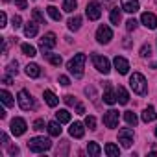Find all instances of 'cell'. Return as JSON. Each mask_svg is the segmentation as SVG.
Returning <instances> with one entry per match:
<instances>
[{
  "instance_id": "obj_33",
  "label": "cell",
  "mask_w": 157,
  "mask_h": 157,
  "mask_svg": "<svg viewBox=\"0 0 157 157\" xmlns=\"http://www.w3.org/2000/svg\"><path fill=\"white\" fill-rule=\"evenodd\" d=\"M46 11H48V15H50V19H54V21H61V13H59V10L56 8V6H48L46 8Z\"/></svg>"
},
{
  "instance_id": "obj_4",
  "label": "cell",
  "mask_w": 157,
  "mask_h": 157,
  "mask_svg": "<svg viewBox=\"0 0 157 157\" xmlns=\"http://www.w3.org/2000/svg\"><path fill=\"white\" fill-rule=\"evenodd\" d=\"M17 102H19V107L22 109V111H32L33 107H35V102H33V98H32V94L28 93V91H19V94H17Z\"/></svg>"
},
{
  "instance_id": "obj_35",
  "label": "cell",
  "mask_w": 157,
  "mask_h": 157,
  "mask_svg": "<svg viewBox=\"0 0 157 157\" xmlns=\"http://www.w3.org/2000/svg\"><path fill=\"white\" fill-rule=\"evenodd\" d=\"M32 17H33L35 22H41V24L44 22V15L41 13V10H33V11H32Z\"/></svg>"
},
{
  "instance_id": "obj_20",
  "label": "cell",
  "mask_w": 157,
  "mask_h": 157,
  "mask_svg": "<svg viewBox=\"0 0 157 157\" xmlns=\"http://www.w3.org/2000/svg\"><path fill=\"white\" fill-rule=\"evenodd\" d=\"M37 32H39V28H37V22H35V21H30V22L24 26V35H26V37H35Z\"/></svg>"
},
{
  "instance_id": "obj_24",
  "label": "cell",
  "mask_w": 157,
  "mask_h": 157,
  "mask_svg": "<svg viewBox=\"0 0 157 157\" xmlns=\"http://www.w3.org/2000/svg\"><path fill=\"white\" fill-rule=\"evenodd\" d=\"M80 28H82V17L80 15H74L72 19H68V30L78 32Z\"/></svg>"
},
{
  "instance_id": "obj_10",
  "label": "cell",
  "mask_w": 157,
  "mask_h": 157,
  "mask_svg": "<svg viewBox=\"0 0 157 157\" xmlns=\"http://www.w3.org/2000/svg\"><path fill=\"white\" fill-rule=\"evenodd\" d=\"M26 120L24 118H21V117H17V118H13L11 120V133L15 135V137H21V135H24L26 133Z\"/></svg>"
},
{
  "instance_id": "obj_2",
  "label": "cell",
  "mask_w": 157,
  "mask_h": 157,
  "mask_svg": "<svg viewBox=\"0 0 157 157\" xmlns=\"http://www.w3.org/2000/svg\"><path fill=\"white\" fill-rule=\"evenodd\" d=\"M129 87L133 89V93H135V94L144 96V94H146V91H148L146 78H144L140 72H133V74L129 76Z\"/></svg>"
},
{
  "instance_id": "obj_41",
  "label": "cell",
  "mask_w": 157,
  "mask_h": 157,
  "mask_svg": "<svg viewBox=\"0 0 157 157\" xmlns=\"http://www.w3.org/2000/svg\"><path fill=\"white\" fill-rule=\"evenodd\" d=\"M63 100H65V104H67V105H76V104H78V102H76V98H74L72 94H67Z\"/></svg>"
},
{
  "instance_id": "obj_25",
  "label": "cell",
  "mask_w": 157,
  "mask_h": 157,
  "mask_svg": "<svg viewBox=\"0 0 157 157\" xmlns=\"http://www.w3.org/2000/svg\"><path fill=\"white\" fill-rule=\"evenodd\" d=\"M109 19H111V24L118 26V22L122 21V8H120V10H118V8H113V10H111V15H109Z\"/></svg>"
},
{
  "instance_id": "obj_16",
  "label": "cell",
  "mask_w": 157,
  "mask_h": 157,
  "mask_svg": "<svg viewBox=\"0 0 157 157\" xmlns=\"http://www.w3.org/2000/svg\"><path fill=\"white\" fill-rule=\"evenodd\" d=\"M122 11L126 13L139 11V0H122Z\"/></svg>"
},
{
  "instance_id": "obj_3",
  "label": "cell",
  "mask_w": 157,
  "mask_h": 157,
  "mask_svg": "<svg viewBox=\"0 0 157 157\" xmlns=\"http://www.w3.org/2000/svg\"><path fill=\"white\" fill-rule=\"evenodd\" d=\"M50 148H52V140L46 137H33L28 140V150L33 153H43V151H48Z\"/></svg>"
},
{
  "instance_id": "obj_14",
  "label": "cell",
  "mask_w": 157,
  "mask_h": 157,
  "mask_svg": "<svg viewBox=\"0 0 157 157\" xmlns=\"http://www.w3.org/2000/svg\"><path fill=\"white\" fill-rule=\"evenodd\" d=\"M68 133H70V137H74V139H82V137L85 135V128H83L82 122H74V124H70Z\"/></svg>"
},
{
  "instance_id": "obj_5",
  "label": "cell",
  "mask_w": 157,
  "mask_h": 157,
  "mask_svg": "<svg viewBox=\"0 0 157 157\" xmlns=\"http://www.w3.org/2000/svg\"><path fill=\"white\" fill-rule=\"evenodd\" d=\"M93 65H94V68L98 70V72H102V74H109V70H111V63H109V59L105 57V56H98V54H93Z\"/></svg>"
},
{
  "instance_id": "obj_18",
  "label": "cell",
  "mask_w": 157,
  "mask_h": 157,
  "mask_svg": "<svg viewBox=\"0 0 157 157\" xmlns=\"http://www.w3.org/2000/svg\"><path fill=\"white\" fill-rule=\"evenodd\" d=\"M43 96H44V102H46L50 107H56V105L59 104V98H57V96H56V94H54L50 89H46V91L43 93Z\"/></svg>"
},
{
  "instance_id": "obj_28",
  "label": "cell",
  "mask_w": 157,
  "mask_h": 157,
  "mask_svg": "<svg viewBox=\"0 0 157 157\" xmlns=\"http://www.w3.org/2000/svg\"><path fill=\"white\" fill-rule=\"evenodd\" d=\"M43 56H44V57H46L54 67H59V65H61V61H63L59 54H50V52H46V54H43Z\"/></svg>"
},
{
  "instance_id": "obj_21",
  "label": "cell",
  "mask_w": 157,
  "mask_h": 157,
  "mask_svg": "<svg viewBox=\"0 0 157 157\" xmlns=\"http://www.w3.org/2000/svg\"><path fill=\"white\" fill-rule=\"evenodd\" d=\"M117 98H118V104H122V105H126L129 102V94H128V91L122 85L117 87Z\"/></svg>"
},
{
  "instance_id": "obj_26",
  "label": "cell",
  "mask_w": 157,
  "mask_h": 157,
  "mask_svg": "<svg viewBox=\"0 0 157 157\" xmlns=\"http://www.w3.org/2000/svg\"><path fill=\"white\" fill-rule=\"evenodd\" d=\"M105 153H107L109 157H118V155H120V148H118L117 144H113V142H107V144H105Z\"/></svg>"
},
{
  "instance_id": "obj_30",
  "label": "cell",
  "mask_w": 157,
  "mask_h": 157,
  "mask_svg": "<svg viewBox=\"0 0 157 157\" xmlns=\"http://www.w3.org/2000/svg\"><path fill=\"white\" fill-rule=\"evenodd\" d=\"M21 50H22V54H24V56H28V57H33V56H37V52H35V46H32V44H28V43L21 44Z\"/></svg>"
},
{
  "instance_id": "obj_15",
  "label": "cell",
  "mask_w": 157,
  "mask_h": 157,
  "mask_svg": "<svg viewBox=\"0 0 157 157\" xmlns=\"http://www.w3.org/2000/svg\"><path fill=\"white\" fill-rule=\"evenodd\" d=\"M104 102L105 104H109V105H115L117 102H118V98H117V93L111 89V85L109 83H105V93H104Z\"/></svg>"
},
{
  "instance_id": "obj_40",
  "label": "cell",
  "mask_w": 157,
  "mask_h": 157,
  "mask_svg": "<svg viewBox=\"0 0 157 157\" xmlns=\"http://www.w3.org/2000/svg\"><path fill=\"white\" fill-rule=\"evenodd\" d=\"M137 24H139V22H137L135 19H129V21L126 22V28H128V32H133V30L137 28Z\"/></svg>"
},
{
  "instance_id": "obj_9",
  "label": "cell",
  "mask_w": 157,
  "mask_h": 157,
  "mask_svg": "<svg viewBox=\"0 0 157 157\" xmlns=\"http://www.w3.org/2000/svg\"><path fill=\"white\" fill-rule=\"evenodd\" d=\"M85 13H87L89 21H98L102 17V6H100V2H89Z\"/></svg>"
},
{
  "instance_id": "obj_45",
  "label": "cell",
  "mask_w": 157,
  "mask_h": 157,
  "mask_svg": "<svg viewBox=\"0 0 157 157\" xmlns=\"http://www.w3.org/2000/svg\"><path fill=\"white\" fill-rule=\"evenodd\" d=\"M76 113H78V115H83V113H85L83 104H76Z\"/></svg>"
},
{
  "instance_id": "obj_8",
  "label": "cell",
  "mask_w": 157,
  "mask_h": 157,
  "mask_svg": "<svg viewBox=\"0 0 157 157\" xmlns=\"http://www.w3.org/2000/svg\"><path fill=\"white\" fill-rule=\"evenodd\" d=\"M118 142L124 148H131V144H133V129L131 128H122L118 131Z\"/></svg>"
},
{
  "instance_id": "obj_49",
  "label": "cell",
  "mask_w": 157,
  "mask_h": 157,
  "mask_svg": "<svg viewBox=\"0 0 157 157\" xmlns=\"http://www.w3.org/2000/svg\"><path fill=\"white\" fill-rule=\"evenodd\" d=\"M155 137H157V126H155Z\"/></svg>"
},
{
  "instance_id": "obj_31",
  "label": "cell",
  "mask_w": 157,
  "mask_h": 157,
  "mask_svg": "<svg viewBox=\"0 0 157 157\" xmlns=\"http://www.w3.org/2000/svg\"><path fill=\"white\" fill-rule=\"evenodd\" d=\"M124 120H126V124H129V126H137V122H139V118H137V115H135L133 111H126V113H124Z\"/></svg>"
},
{
  "instance_id": "obj_17",
  "label": "cell",
  "mask_w": 157,
  "mask_h": 157,
  "mask_svg": "<svg viewBox=\"0 0 157 157\" xmlns=\"http://www.w3.org/2000/svg\"><path fill=\"white\" fill-rule=\"evenodd\" d=\"M155 118H157L155 107H153V105H148V107L142 111V122H146V124H148V122H153Z\"/></svg>"
},
{
  "instance_id": "obj_46",
  "label": "cell",
  "mask_w": 157,
  "mask_h": 157,
  "mask_svg": "<svg viewBox=\"0 0 157 157\" xmlns=\"http://www.w3.org/2000/svg\"><path fill=\"white\" fill-rule=\"evenodd\" d=\"M8 153L10 155H17L19 153V148L17 146H8Z\"/></svg>"
},
{
  "instance_id": "obj_19",
  "label": "cell",
  "mask_w": 157,
  "mask_h": 157,
  "mask_svg": "<svg viewBox=\"0 0 157 157\" xmlns=\"http://www.w3.org/2000/svg\"><path fill=\"white\" fill-rule=\"evenodd\" d=\"M46 128H48V133H50L52 137H59V135H61V122H59V120L48 122Z\"/></svg>"
},
{
  "instance_id": "obj_11",
  "label": "cell",
  "mask_w": 157,
  "mask_h": 157,
  "mask_svg": "<svg viewBox=\"0 0 157 157\" xmlns=\"http://www.w3.org/2000/svg\"><path fill=\"white\" fill-rule=\"evenodd\" d=\"M118 120H120V117H118V111L117 109H109L105 115H104V124H105V128H117L118 126Z\"/></svg>"
},
{
  "instance_id": "obj_6",
  "label": "cell",
  "mask_w": 157,
  "mask_h": 157,
  "mask_svg": "<svg viewBox=\"0 0 157 157\" xmlns=\"http://www.w3.org/2000/svg\"><path fill=\"white\" fill-rule=\"evenodd\" d=\"M56 44H57V39H56V33H54V32H48V33H46V35H43V37H41V41H39V48L43 50V54L50 52Z\"/></svg>"
},
{
  "instance_id": "obj_48",
  "label": "cell",
  "mask_w": 157,
  "mask_h": 157,
  "mask_svg": "<svg viewBox=\"0 0 157 157\" xmlns=\"http://www.w3.org/2000/svg\"><path fill=\"white\" fill-rule=\"evenodd\" d=\"M2 144L8 146V135H6V133H2Z\"/></svg>"
},
{
  "instance_id": "obj_32",
  "label": "cell",
  "mask_w": 157,
  "mask_h": 157,
  "mask_svg": "<svg viewBox=\"0 0 157 157\" xmlns=\"http://www.w3.org/2000/svg\"><path fill=\"white\" fill-rule=\"evenodd\" d=\"M76 8H78V2H76V0H63V10H65L67 13H72Z\"/></svg>"
},
{
  "instance_id": "obj_29",
  "label": "cell",
  "mask_w": 157,
  "mask_h": 157,
  "mask_svg": "<svg viewBox=\"0 0 157 157\" xmlns=\"http://www.w3.org/2000/svg\"><path fill=\"white\" fill-rule=\"evenodd\" d=\"M87 151H89L91 157H98V155L102 153V148H100L96 142H89V144H87Z\"/></svg>"
},
{
  "instance_id": "obj_23",
  "label": "cell",
  "mask_w": 157,
  "mask_h": 157,
  "mask_svg": "<svg viewBox=\"0 0 157 157\" xmlns=\"http://www.w3.org/2000/svg\"><path fill=\"white\" fill-rule=\"evenodd\" d=\"M26 74H28L30 78H39V76H41V68H39V65H37V63H28V67H26Z\"/></svg>"
},
{
  "instance_id": "obj_27",
  "label": "cell",
  "mask_w": 157,
  "mask_h": 157,
  "mask_svg": "<svg viewBox=\"0 0 157 157\" xmlns=\"http://www.w3.org/2000/svg\"><path fill=\"white\" fill-rule=\"evenodd\" d=\"M56 120H59L61 124H67V122H70V113L67 109H59L56 113Z\"/></svg>"
},
{
  "instance_id": "obj_47",
  "label": "cell",
  "mask_w": 157,
  "mask_h": 157,
  "mask_svg": "<svg viewBox=\"0 0 157 157\" xmlns=\"http://www.w3.org/2000/svg\"><path fill=\"white\" fill-rule=\"evenodd\" d=\"M2 82H4L6 85H11V82H13V76H10V74H8V76H4V80H2Z\"/></svg>"
},
{
  "instance_id": "obj_39",
  "label": "cell",
  "mask_w": 157,
  "mask_h": 157,
  "mask_svg": "<svg viewBox=\"0 0 157 157\" xmlns=\"http://www.w3.org/2000/svg\"><path fill=\"white\" fill-rule=\"evenodd\" d=\"M11 24H13V28H15V30H19V28L22 26V19H21L19 15H15V17H13V21H11Z\"/></svg>"
},
{
  "instance_id": "obj_7",
  "label": "cell",
  "mask_w": 157,
  "mask_h": 157,
  "mask_svg": "<svg viewBox=\"0 0 157 157\" xmlns=\"http://www.w3.org/2000/svg\"><path fill=\"white\" fill-rule=\"evenodd\" d=\"M111 39H113V32H111V28H109L107 24H102V26L96 30V41H98L100 44H107Z\"/></svg>"
},
{
  "instance_id": "obj_44",
  "label": "cell",
  "mask_w": 157,
  "mask_h": 157,
  "mask_svg": "<svg viewBox=\"0 0 157 157\" xmlns=\"http://www.w3.org/2000/svg\"><path fill=\"white\" fill-rule=\"evenodd\" d=\"M6 22H8V15L2 11V13H0V28H4V26H6Z\"/></svg>"
},
{
  "instance_id": "obj_38",
  "label": "cell",
  "mask_w": 157,
  "mask_h": 157,
  "mask_svg": "<svg viewBox=\"0 0 157 157\" xmlns=\"http://www.w3.org/2000/svg\"><path fill=\"white\" fill-rule=\"evenodd\" d=\"M33 129H35V131H43V129H44V120H43V118H37V120L33 122Z\"/></svg>"
},
{
  "instance_id": "obj_34",
  "label": "cell",
  "mask_w": 157,
  "mask_h": 157,
  "mask_svg": "<svg viewBox=\"0 0 157 157\" xmlns=\"http://www.w3.org/2000/svg\"><path fill=\"white\" fill-rule=\"evenodd\" d=\"M6 72H8L10 76H17V72H19V63H17V61H11V63L6 67Z\"/></svg>"
},
{
  "instance_id": "obj_13",
  "label": "cell",
  "mask_w": 157,
  "mask_h": 157,
  "mask_svg": "<svg viewBox=\"0 0 157 157\" xmlns=\"http://www.w3.org/2000/svg\"><path fill=\"white\" fill-rule=\"evenodd\" d=\"M140 22H142L146 28H150V30H155V28H157V17H155L153 13H150V11H146V13L140 15Z\"/></svg>"
},
{
  "instance_id": "obj_12",
  "label": "cell",
  "mask_w": 157,
  "mask_h": 157,
  "mask_svg": "<svg viewBox=\"0 0 157 157\" xmlns=\"http://www.w3.org/2000/svg\"><path fill=\"white\" fill-rule=\"evenodd\" d=\"M113 65H115V68H117L118 74H128L129 72V61L126 57H122V56H117L113 59Z\"/></svg>"
},
{
  "instance_id": "obj_1",
  "label": "cell",
  "mask_w": 157,
  "mask_h": 157,
  "mask_svg": "<svg viewBox=\"0 0 157 157\" xmlns=\"http://www.w3.org/2000/svg\"><path fill=\"white\" fill-rule=\"evenodd\" d=\"M85 61H87V56H85V54H76V56L67 63L68 72H70V74H74V78H82V76H83Z\"/></svg>"
},
{
  "instance_id": "obj_36",
  "label": "cell",
  "mask_w": 157,
  "mask_h": 157,
  "mask_svg": "<svg viewBox=\"0 0 157 157\" xmlns=\"http://www.w3.org/2000/svg\"><path fill=\"white\" fill-rule=\"evenodd\" d=\"M150 54H151V46H150L148 43L142 44V46H140V56H142V57H150Z\"/></svg>"
},
{
  "instance_id": "obj_22",
  "label": "cell",
  "mask_w": 157,
  "mask_h": 157,
  "mask_svg": "<svg viewBox=\"0 0 157 157\" xmlns=\"http://www.w3.org/2000/svg\"><path fill=\"white\" fill-rule=\"evenodd\" d=\"M0 100H2V104L6 105V107H13L15 105V100H13V96L6 91V89H2L0 91Z\"/></svg>"
},
{
  "instance_id": "obj_42",
  "label": "cell",
  "mask_w": 157,
  "mask_h": 157,
  "mask_svg": "<svg viewBox=\"0 0 157 157\" xmlns=\"http://www.w3.org/2000/svg\"><path fill=\"white\" fill-rule=\"evenodd\" d=\"M15 6L19 10H26L28 8V2H26V0H15Z\"/></svg>"
},
{
  "instance_id": "obj_37",
  "label": "cell",
  "mask_w": 157,
  "mask_h": 157,
  "mask_svg": "<svg viewBox=\"0 0 157 157\" xmlns=\"http://www.w3.org/2000/svg\"><path fill=\"white\" fill-rule=\"evenodd\" d=\"M85 126H87L89 129H96V118H94V117H87V118H85Z\"/></svg>"
},
{
  "instance_id": "obj_43",
  "label": "cell",
  "mask_w": 157,
  "mask_h": 157,
  "mask_svg": "<svg viewBox=\"0 0 157 157\" xmlns=\"http://www.w3.org/2000/svg\"><path fill=\"white\" fill-rule=\"evenodd\" d=\"M59 83L63 87H68L70 85V80H68V76H59Z\"/></svg>"
},
{
  "instance_id": "obj_50",
  "label": "cell",
  "mask_w": 157,
  "mask_h": 157,
  "mask_svg": "<svg viewBox=\"0 0 157 157\" xmlns=\"http://www.w3.org/2000/svg\"><path fill=\"white\" fill-rule=\"evenodd\" d=\"M4 2H10V0H4Z\"/></svg>"
}]
</instances>
